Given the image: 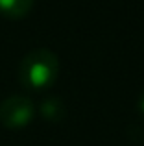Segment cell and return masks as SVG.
Returning <instances> with one entry per match:
<instances>
[{
    "mask_svg": "<svg viewBox=\"0 0 144 146\" xmlns=\"http://www.w3.org/2000/svg\"><path fill=\"white\" fill-rule=\"evenodd\" d=\"M59 76V57L50 48H33L18 63V82L32 91L54 85Z\"/></svg>",
    "mask_w": 144,
    "mask_h": 146,
    "instance_id": "obj_1",
    "label": "cell"
},
{
    "mask_svg": "<svg viewBox=\"0 0 144 146\" xmlns=\"http://www.w3.org/2000/svg\"><path fill=\"white\" fill-rule=\"evenodd\" d=\"M35 117V106L28 96L13 94L0 104V124L7 129L26 128Z\"/></svg>",
    "mask_w": 144,
    "mask_h": 146,
    "instance_id": "obj_2",
    "label": "cell"
},
{
    "mask_svg": "<svg viewBox=\"0 0 144 146\" xmlns=\"http://www.w3.org/2000/svg\"><path fill=\"white\" fill-rule=\"evenodd\" d=\"M39 113L46 122H61L67 115V107H65V104H63L61 98L50 96V98L41 102Z\"/></svg>",
    "mask_w": 144,
    "mask_h": 146,
    "instance_id": "obj_3",
    "label": "cell"
},
{
    "mask_svg": "<svg viewBox=\"0 0 144 146\" xmlns=\"http://www.w3.org/2000/svg\"><path fill=\"white\" fill-rule=\"evenodd\" d=\"M32 7L33 0H0V13L7 19H24Z\"/></svg>",
    "mask_w": 144,
    "mask_h": 146,
    "instance_id": "obj_4",
    "label": "cell"
},
{
    "mask_svg": "<svg viewBox=\"0 0 144 146\" xmlns=\"http://www.w3.org/2000/svg\"><path fill=\"white\" fill-rule=\"evenodd\" d=\"M139 111L144 115V93L141 94V100H139Z\"/></svg>",
    "mask_w": 144,
    "mask_h": 146,
    "instance_id": "obj_5",
    "label": "cell"
}]
</instances>
